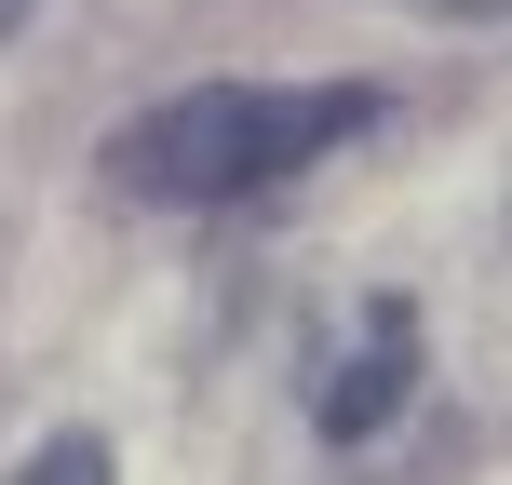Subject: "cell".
Instances as JSON below:
<instances>
[{"label":"cell","instance_id":"7a4b0ae2","mask_svg":"<svg viewBox=\"0 0 512 485\" xmlns=\"http://www.w3.org/2000/svg\"><path fill=\"white\" fill-rule=\"evenodd\" d=\"M405 391H418V310H405V297H364L351 337H337V364L310 378V418H324L337 445H364Z\"/></svg>","mask_w":512,"mask_h":485},{"label":"cell","instance_id":"3957f363","mask_svg":"<svg viewBox=\"0 0 512 485\" xmlns=\"http://www.w3.org/2000/svg\"><path fill=\"white\" fill-rule=\"evenodd\" d=\"M0 485H108V445H95V432H41Z\"/></svg>","mask_w":512,"mask_h":485},{"label":"cell","instance_id":"5b68a950","mask_svg":"<svg viewBox=\"0 0 512 485\" xmlns=\"http://www.w3.org/2000/svg\"><path fill=\"white\" fill-rule=\"evenodd\" d=\"M14 27H27V0H0V41H14Z\"/></svg>","mask_w":512,"mask_h":485},{"label":"cell","instance_id":"277c9868","mask_svg":"<svg viewBox=\"0 0 512 485\" xmlns=\"http://www.w3.org/2000/svg\"><path fill=\"white\" fill-rule=\"evenodd\" d=\"M391 14H445V27H512V0H391Z\"/></svg>","mask_w":512,"mask_h":485},{"label":"cell","instance_id":"6da1fadb","mask_svg":"<svg viewBox=\"0 0 512 485\" xmlns=\"http://www.w3.org/2000/svg\"><path fill=\"white\" fill-rule=\"evenodd\" d=\"M364 122H378V81H203V95H162L108 135V189L162 216H216V203L310 176Z\"/></svg>","mask_w":512,"mask_h":485}]
</instances>
